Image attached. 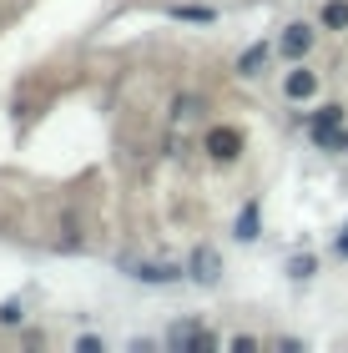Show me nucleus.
I'll list each match as a JSON object with an SVG mask.
<instances>
[{"mask_svg":"<svg viewBox=\"0 0 348 353\" xmlns=\"http://www.w3.org/2000/svg\"><path fill=\"white\" fill-rule=\"evenodd\" d=\"M343 132H348L343 126V106H318L308 117V137L318 141L323 152H343Z\"/></svg>","mask_w":348,"mask_h":353,"instance_id":"f257e3e1","label":"nucleus"},{"mask_svg":"<svg viewBox=\"0 0 348 353\" xmlns=\"http://www.w3.org/2000/svg\"><path fill=\"white\" fill-rule=\"evenodd\" d=\"M207 152L217 162H237L243 157V132L237 126H217V132H207Z\"/></svg>","mask_w":348,"mask_h":353,"instance_id":"f03ea898","label":"nucleus"},{"mask_svg":"<svg viewBox=\"0 0 348 353\" xmlns=\"http://www.w3.org/2000/svg\"><path fill=\"white\" fill-rule=\"evenodd\" d=\"M278 51L288 56V61H303V56L313 51V30H308L303 21H298V26H288V30H283V41H278Z\"/></svg>","mask_w":348,"mask_h":353,"instance_id":"7ed1b4c3","label":"nucleus"},{"mask_svg":"<svg viewBox=\"0 0 348 353\" xmlns=\"http://www.w3.org/2000/svg\"><path fill=\"white\" fill-rule=\"evenodd\" d=\"M132 278H136V283L162 288V283H182V268H177V263H136V268H132Z\"/></svg>","mask_w":348,"mask_h":353,"instance_id":"20e7f679","label":"nucleus"},{"mask_svg":"<svg viewBox=\"0 0 348 353\" xmlns=\"http://www.w3.org/2000/svg\"><path fill=\"white\" fill-rule=\"evenodd\" d=\"M187 272H192V283L212 288V283H217V272H223V263H217V252H212V248H197V252H192V263H187Z\"/></svg>","mask_w":348,"mask_h":353,"instance_id":"39448f33","label":"nucleus"},{"mask_svg":"<svg viewBox=\"0 0 348 353\" xmlns=\"http://www.w3.org/2000/svg\"><path fill=\"white\" fill-rule=\"evenodd\" d=\"M283 91H288L293 101H308V96L318 91V76H313L308 66H298V71H288V81H283Z\"/></svg>","mask_w":348,"mask_h":353,"instance_id":"423d86ee","label":"nucleus"},{"mask_svg":"<svg viewBox=\"0 0 348 353\" xmlns=\"http://www.w3.org/2000/svg\"><path fill=\"white\" fill-rule=\"evenodd\" d=\"M267 56H273V51H267L263 41H258V46H247V51L237 56V76H263V66H267Z\"/></svg>","mask_w":348,"mask_h":353,"instance_id":"0eeeda50","label":"nucleus"},{"mask_svg":"<svg viewBox=\"0 0 348 353\" xmlns=\"http://www.w3.org/2000/svg\"><path fill=\"white\" fill-rule=\"evenodd\" d=\"M258 217H263V207H258V202H247L243 212H237V228H232V232H237V243H252V237H258Z\"/></svg>","mask_w":348,"mask_h":353,"instance_id":"6e6552de","label":"nucleus"},{"mask_svg":"<svg viewBox=\"0 0 348 353\" xmlns=\"http://www.w3.org/2000/svg\"><path fill=\"white\" fill-rule=\"evenodd\" d=\"M323 30H348V0H328L323 6Z\"/></svg>","mask_w":348,"mask_h":353,"instance_id":"1a4fd4ad","label":"nucleus"},{"mask_svg":"<svg viewBox=\"0 0 348 353\" xmlns=\"http://www.w3.org/2000/svg\"><path fill=\"white\" fill-rule=\"evenodd\" d=\"M172 15H177V21H192V26H212L217 21V10H207V6H172Z\"/></svg>","mask_w":348,"mask_h":353,"instance_id":"9d476101","label":"nucleus"},{"mask_svg":"<svg viewBox=\"0 0 348 353\" xmlns=\"http://www.w3.org/2000/svg\"><path fill=\"white\" fill-rule=\"evenodd\" d=\"M177 343H182V348H202V353H207V348H217V339H212V333H197V328H187V333L177 328Z\"/></svg>","mask_w":348,"mask_h":353,"instance_id":"9b49d317","label":"nucleus"},{"mask_svg":"<svg viewBox=\"0 0 348 353\" xmlns=\"http://www.w3.org/2000/svg\"><path fill=\"white\" fill-rule=\"evenodd\" d=\"M288 272H293V278H313V272H318V263H313V258H293Z\"/></svg>","mask_w":348,"mask_h":353,"instance_id":"f8f14e48","label":"nucleus"},{"mask_svg":"<svg viewBox=\"0 0 348 353\" xmlns=\"http://www.w3.org/2000/svg\"><path fill=\"white\" fill-rule=\"evenodd\" d=\"M197 106H202L197 96H177V106H172V111H177V117H197Z\"/></svg>","mask_w":348,"mask_h":353,"instance_id":"ddd939ff","label":"nucleus"},{"mask_svg":"<svg viewBox=\"0 0 348 353\" xmlns=\"http://www.w3.org/2000/svg\"><path fill=\"white\" fill-rule=\"evenodd\" d=\"M0 323H21V303H15V298L0 303Z\"/></svg>","mask_w":348,"mask_h":353,"instance_id":"4468645a","label":"nucleus"},{"mask_svg":"<svg viewBox=\"0 0 348 353\" xmlns=\"http://www.w3.org/2000/svg\"><path fill=\"white\" fill-rule=\"evenodd\" d=\"M76 348H81V353H101V339H96V333H81V339H76Z\"/></svg>","mask_w":348,"mask_h":353,"instance_id":"2eb2a0df","label":"nucleus"},{"mask_svg":"<svg viewBox=\"0 0 348 353\" xmlns=\"http://www.w3.org/2000/svg\"><path fill=\"white\" fill-rule=\"evenodd\" d=\"M338 258H348V232H338Z\"/></svg>","mask_w":348,"mask_h":353,"instance_id":"dca6fc26","label":"nucleus"},{"mask_svg":"<svg viewBox=\"0 0 348 353\" xmlns=\"http://www.w3.org/2000/svg\"><path fill=\"white\" fill-rule=\"evenodd\" d=\"M343 152H348V132H343Z\"/></svg>","mask_w":348,"mask_h":353,"instance_id":"f3484780","label":"nucleus"}]
</instances>
